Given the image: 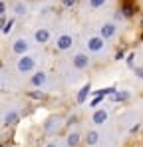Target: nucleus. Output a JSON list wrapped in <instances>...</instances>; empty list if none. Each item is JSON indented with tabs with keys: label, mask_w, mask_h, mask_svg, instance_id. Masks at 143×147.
I'll return each instance as SVG.
<instances>
[{
	"label": "nucleus",
	"mask_w": 143,
	"mask_h": 147,
	"mask_svg": "<svg viewBox=\"0 0 143 147\" xmlns=\"http://www.w3.org/2000/svg\"><path fill=\"white\" fill-rule=\"evenodd\" d=\"M32 68H34V58H30V56L24 54L22 58L18 60V70H20L22 74H26V72H30Z\"/></svg>",
	"instance_id": "nucleus-1"
},
{
	"label": "nucleus",
	"mask_w": 143,
	"mask_h": 147,
	"mask_svg": "<svg viewBox=\"0 0 143 147\" xmlns=\"http://www.w3.org/2000/svg\"><path fill=\"white\" fill-rule=\"evenodd\" d=\"M135 10H137V6H135V2L133 0H121V12H123V16H133L135 14Z\"/></svg>",
	"instance_id": "nucleus-2"
},
{
	"label": "nucleus",
	"mask_w": 143,
	"mask_h": 147,
	"mask_svg": "<svg viewBox=\"0 0 143 147\" xmlns=\"http://www.w3.org/2000/svg\"><path fill=\"white\" fill-rule=\"evenodd\" d=\"M72 44H74V38L68 36V34H64V36H60L56 40V48L58 50H68V48H72Z\"/></svg>",
	"instance_id": "nucleus-3"
},
{
	"label": "nucleus",
	"mask_w": 143,
	"mask_h": 147,
	"mask_svg": "<svg viewBox=\"0 0 143 147\" xmlns=\"http://www.w3.org/2000/svg\"><path fill=\"white\" fill-rule=\"evenodd\" d=\"M88 48H90V52H99L103 48V38L101 36H92L88 40Z\"/></svg>",
	"instance_id": "nucleus-4"
},
{
	"label": "nucleus",
	"mask_w": 143,
	"mask_h": 147,
	"mask_svg": "<svg viewBox=\"0 0 143 147\" xmlns=\"http://www.w3.org/2000/svg\"><path fill=\"white\" fill-rule=\"evenodd\" d=\"M99 36L103 38V40H107V38H113L115 36V24H103L101 26V32H99Z\"/></svg>",
	"instance_id": "nucleus-5"
},
{
	"label": "nucleus",
	"mask_w": 143,
	"mask_h": 147,
	"mask_svg": "<svg viewBox=\"0 0 143 147\" xmlns=\"http://www.w3.org/2000/svg\"><path fill=\"white\" fill-rule=\"evenodd\" d=\"M26 50H28V42L22 40V38H20V40H16V42H14V46H12V52H14V54H18V56H24V54H26Z\"/></svg>",
	"instance_id": "nucleus-6"
},
{
	"label": "nucleus",
	"mask_w": 143,
	"mask_h": 147,
	"mask_svg": "<svg viewBox=\"0 0 143 147\" xmlns=\"http://www.w3.org/2000/svg\"><path fill=\"white\" fill-rule=\"evenodd\" d=\"M88 64H90V58H88L86 54H78V56L74 58V66H76L78 70H84Z\"/></svg>",
	"instance_id": "nucleus-7"
},
{
	"label": "nucleus",
	"mask_w": 143,
	"mask_h": 147,
	"mask_svg": "<svg viewBox=\"0 0 143 147\" xmlns=\"http://www.w3.org/2000/svg\"><path fill=\"white\" fill-rule=\"evenodd\" d=\"M92 121L94 123H105L107 121V111L105 109H97L94 113V117H92Z\"/></svg>",
	"instance_id": "nucleus-8"
},
{
	"label": "nucleus",
	"mask_w": 143,
	"mask_h": 147,
	"mask_svg": "<svg viewBox=\"0 0 143 147\" xmlns=\"http://www.w3.org/2000/svg\"><path fill=\"white\" fill-rule=\"evenodd\" d=\"M90 94H92V86H90V84H86V86L80 90V94H78V103H84L86 98H88Z\"/></svg>",
	"instance_id": "nucleus-9"
},
{
	"label": "nucleus",
	"mask_w": 143,
	"mask_h": 147,
	"mask_svg": "<svg viewBox=\"0 0 143 147\" xmlns=\"http://www.w3.org/2000/svg\"><path fill=\"white\" fill-rule=\"evenodd\" d=\"M44 84H46V74L44 72H38V74L32 76V86L38 88V86H44Z\"/></svg>",
	"instance_id": "nucleus-10"
},
{
	"label": "nucleus",
	"mask_w": 143,
	"mask_h": 147,
	"mask_svg": "<svg viewBox=\"0 0 143 147\" xmlns=\"http://www.w3.org/2000/svg\"><path fill=\"white\" fill-rule=\"evenodd\" d=\"M34 38H36V42L44 44V42H48V40H50V32L42 28V30H38V32H36V36H34Z\"/></svg>",
	"instance_id": "nucleus-11"
},
{
	"label": "nucleus",
	"mask_w": 143,
	"mask_h": 147,
	"mask_svg": "<svg viewBox=\"0 0 143 147\" xmlns=\"http://www.w3.org/2000/svg\"><path fill=\"white\" fill-rule=\"evenodd\" d=\"M16 121H18V113H16V111L6 113V117H4V125H14Z\"/></svg>",
	"instance_id": "nucleus-12"
},
{
	"label": "nucleus",
	"mask_w": 143,
	"mask_h": 147,
	"mask_svg": "<svg viewBox=\"0 0 143 147\" xmlns=\"http://www.w3.org/2000/svg\"><path fill=\"white\" fill-rule=\"evenodd\" d=\"M97 139H99V135H97L95 131H90V133L86 135V143H88V145H95Z\"/></svg>",
	"instance_id": "nucleus-13"
},
{
	"label": "nucleus",
	"mask_w": 143,
	"mask_h": 147,
	"mask_svg": "<svg viewBox=\"0 0 143 147\" xmlns=\"http://www.w3.org/2000/svg\"><path fill=\"white\" fill-rule=\"evenodd\" d=\"M78 143H80V135L74 131V133H70V135H68V145H70V147H76Z\"/></svg>",
	"instance_id": "nucleus-14"
},
{
	"label": "nucleus",
	"mask_w": 143,
	"mask_h": 147,
	"mask_svg": "<svg viewBox=\"0 0 143 147\" xmlns=\"http://www.w3.org/2000/svg\"><path fill=\"white\" fill-rule=\"evenodd\" d=\"M111 98L115 99V101H125V99L129 98V94H127V92H115Z\"/></svg>",
	"instance_id": "nucleus-15"
},
{
	"label": "nucleus",
	"mask_w": 143,
	"mask_h": 147,
	"mask_svg": "<svg viewBox=\"0 0 143 147\" xmlns=\"http://www.w3.org/2000/svg\"><path fill=\"white\" fill-rule=\"evenodd\" d=\"M105 2L107 0H90V6L92 8H101V6H105Z\"/></svg>",
	"instance_id": "nucleus-16"
},
{
	"label": "nucleus",
	"mask_w": 143,
	"mask_h": 147,
	"mask_svg": "<svg viewBox=\"0 0 143 147\" xmlns=\"http://www.w3.org/2000/svg\"><path fill=\"white\" fill-rule=\"evenodd\" d=\"M12 26H14V18H10V22H6V24L2 26V34H8L12 30Z\"/></svg>",
	"instance_id": "nucleus-17"
},
{
	"label": "nucleus",
	"mask_w": 143,
	"mask_h": 147,
	"mask_svg": "<svg viewBox=\"0 0 143 147\" xmlns=\"http://www.w3.org/2000/svg\"><path fill=\"white\" fill-rule=\"evenodd\" d=\"M28 96L34 98V99H44V94H42V92H30Z\"/></svg>",
	"instance_id": "nucleus-18"
},
{
	"label": "nucleus",
	"mask_w": 143,
	"mask_h": 147,
	"mask_svg": "<svg viewBox=\"0 0 143 147\" xmlns=\"http://www.w3.org/2000/svg\"><path fill=\"white\" fill-rule=\"evenodd\" d=\"M14 8H16V12H18V14H24V12H26V6H24V2H18Z\"/></svg>",
	"instance_id": "nucleus-19"
},
{
	"label": "nucleus",
	"mask_w": 143,
	"mask_h": 147,
	"mask_svg": "<svg viewBox=\"0 0 143 147\" xmlns=\"http://www.w3.org/2000/svg\"><path fill=\"white\" fill-rule=\"evenodd\" d=\"M101 98H103V96H95V98L92 99V101H90V105H92V107H95V105H99V101H101Z\"/></svg>",
	"instance_id": "nucleus-20"
},
{
	"label": "nucleus",
	"mask_w": 143,
	"mask_h": 147,
	"mask_svg": "<svg viewBox=\"0 0 143 147\" xmlns=\"http://www.w3.org/2000/svg\"><path fill=\"white\" fill-rule=\"evenodd\" d=\"M123 58H125V52H123V50H119L117 54H115V60H123Z\"/></svg>",
	"instance_id": "nucleus-21"
},
{
	"label": "nucleus",
	"mask_w": 143,
	"mask_h": 147,
	"mask_svg": "<svg viewBox=\"0 0 143 147\" xmlns=\"http://www.w3.org/2000/svg\"><path fill=\"white\" fill-rule=\"evenodd\" d=\"M133 58H135L133 54H129V56H127V66H133Z\"/></svg>",
	"instance_id": "nucleus-22"
},
{
	"label": "nucleus",
	"mask_w": 143,
	"mask_h": 147,
	"mask_svg": "<svg viewBox=\"0 0 143 147\" xmlns=\"http://www.w3.org/2000/svg\"><path fill=\"white\" fill-rule=\"evenodd\" d=\"M76 4V0H64V6H74Z\"/></svg>",
	"instance_id": "nucleus-23"
},
{
	"label": "nucleus",
	"mask_w": 143,
	"mask_h": 147,
	"mask_svg": "<svg viewBox=\"0 0 143 147\" xmlns=\"http://www.w3.org/2000/svg\"><path fill=\"white\" fill-rule=\"evenodd\" d=\"M135 74H137V76L143 80V68H137V70H135Z\"/></svg>",
	"instance_id": "nucleus-24"
},
{
	"label": "nucleus",
	"mask_w": 143,
	"mask_h": 147,
	"mask_svg": "<svg viewBox=\"0 0 143 147\" xmlns=\"http://www.w3.org/2000/svg\"><path fill=\"white\" fill-rule=\"evenodd\" d=\"M46 147H56V145H54V143H48V145Z\"/></svg>",
	"instance_id": "nucleus-25"
},
{
	"label": "nucleus",
	"mask_w": 143,
	"mask_h": 147,
	"mask_svg": "<svg viewBox=\"0 0 143 147\" xmlns=\"http://www.w3.org/2000/svg\"><path fill=\"white\" fill-rule=\"evenodd\" d=\"M141 26H143V20H141Z\"/></svg>",
	"instance_id": "nucleus-26"
}]
</instances>
